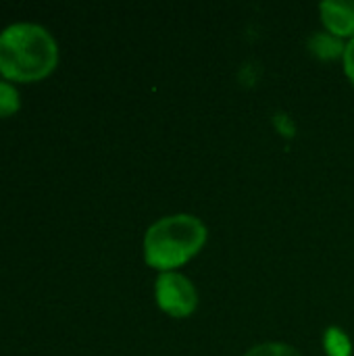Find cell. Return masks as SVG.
I'll list each match as a JSON object with an SVG mask.
<instances>
[{
	"label": "cell",
	"mask_w": 354,
	"mask_h": 356,
	"mask_svg": "<svg viewBox=\"0 0 354 356\" xmlns=\"http://www.w3.org/2000/svg\"><path fill=\"white\" fill-rule=\"evenodd\" d=\"M209 242V227L192 213H173L156 219L144 234V263L159 273L177 271L196 259Z\"/></svg>",
	"instance_id": "1"
},
{
	"label": "cell",
	"mask_w": 354,
	"mask_h": 356,
	"mask_svg": "<svg viewBox=\"0 0 354 356\" xmlns=\"http://www.w3.org/2000/svg\"><path fill=\"white\" fill-rule=\"evenodd\" d=\"M58 63L52 33L38 23H10L0 31V73L15 81L46 77Z\"/></svg>",
	"instance_id": "2"
},
{
	"label": "cell",
	"mask_w": 354,
	"mask_h": 356,
	"mask_svg": "<svg viewBox=\"0 0 354 356\" xmlns=\"http://www.w3.org/2000/svg\"><path fill=\"white\" fill-rule=\"evenodd\" d=\"M154 300L156 307L173 319L192 317L200 302L194 282L179 271H165L156 275Z\"/></svg>",
	"instance_id": "3"
},
{
	"label": "cell",
	"mask_w": 354,
	"mask_h": 356,
	"mask_svg": "<svg viewBox=\"0 0 354 356\" xmlns=\"http://www.w3.org/2000/svg\"><path fill=\"white\" fill-rule=\"evenodd\" d=\"M323 29L348 42L354 38V0H323L319 2Z\"/></svg>",
	"instance_id": "4"
},
{
	"label": "cell",
	"mask_w": 354,
	"mask_h": 356,
	"mask_svg": "<svg viewBox=\"0 0 354 356\" xmlns=\"http://www.w3.org/2000/svg\"><path fill=\"white\" fill-rule=\"evenodd\" d=\"M344 48L346 42L332 35L330 31H315L309 38V50L313 56H317L319 60H334V58H342L344 56Z\"/></svg>",
	"instance_id": "5"
},
{
	"label": "cell",
	"mask_w": 354,
	"mask_h": 356,
	"mask_svg": "<svg viewBox=\"0 0 354 356\" xmlns=\"http://www.w3.org/2000/svg\"><path fill=\"white\" fill-rule=\"evenodd\" d=\"M323 348L328 356H353V340L342 327H328L323 334Z\"/></svg>",
	"instance_id": "6"
},
{
	"label": "cell",
	"mask_w": 354,
	"mask_h": 356,
	"mask_svg": "<svg viewBox=\"0 0 354 356\" xmlns=\"http://www.w3.org/2000/svg\"><path fill=\"white\" fill-rule=\"evenodd\" d=\"M244 356H303V353L286 342H261L246 350Z\"/></svg>",
	"instance_id": "7"
},
{
	"label": "cell",
	"mask_w": 354,
	"mask_h": 356,
	"mask_svg": "<svg viewBox=\"0 0 354 356\" xmlns=\"http://www.w3.org/2000/svg\"><path fill=\"white\" fill-rule=\"evenodd\" d=\"M21 106V96L17 92V88L4 79H0V117H8L13 113H17Z\"/></svg>",
	"instance_id": "8"
},
{
	"label": "cell",
	"mask_w": 354,
	"mask_h": 356,
	"mask_svg": "<svg viewBox=\"0 0 354 356\" xmlns=\"http://www.w3.org/2000/svg\"><path fill=\"white\" fill-rule=\"evenodd\" d=\"M342 65H344V73H346L348 81L354 86V38L346 42L344 56H342Z\"/></svg>",
	"instance_id": "9"
}]
</instances>
